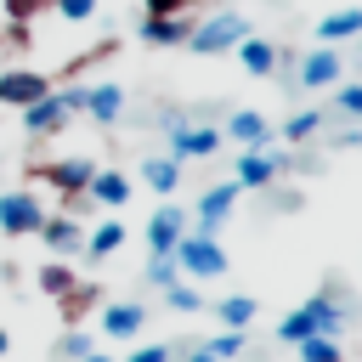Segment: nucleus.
Instances as JSON below:
<instances>
[{
	"label": "nucleus",
	"instance_id": "11",
	"mask_svg": "<svg viewBox=\"0 0 362 362\" xmlns=\"http://www.w3.org/2000/svg\"><path fill=\"white\" fill-rule=\"evenodd\" d=\"M181 232H187V215H181L175 204H158L153 221H147V249H153V255H170V249L181 243Z\"/></svg>",
	"mask_w": 362,
	"mask_h": 362
},
{
	"label": "nucleus",
	"instance_id": "2",
	"mask_svg": "<svg viewBox=\"0 0 362 362\" xmlns=\"http://www.w3.org/2000/svg\"><path fill=\"white\" fill-rule=\"evenodd\" d=\"M170 260L181 266V277H198V283H209V277L226 272V249L209 232H181V243L170 249Z\"/></svg>",
	"mask_w": 362,
	"mask_h": 362
},
{
	"label": "nucleus",
	"instance_id": "12",
	"mask_svg": "<svg viewBox=\"0 0 362 362\" xmlns=\"http://www.w3.org/2000/svg\"><path fill=\"white\" fill-rule=\"evenodd\" d=\"M130 192H136V181H130V175H119V170H96V175H90V187H85V198H90V204H102V209H124V204H130Z\"/></svg>",
	"mask_w": 362,
	"mask_h": 362
},
{
	"label": "nucleus",
	"instance_id": "1",
	"mask_svg": "<svg viewBox=\"0 0 362 362\" xmlns=\"http://www.w3.org/2000/svg\"><path fill=\"white\" fill-rule=\"evenodd\" d=\"M339 322H345V311H339L328 294H311L305 305H294V311L277 322V339H283V345H300V339H311V334H339Z\"/></svg>",
	"mask_w": 362,
	"mask_h": 362
},
{
	"label": "nucleus",
	"instance_id": "35",
	"mask_svg": "<svg viewBox=\"0 0 362 362\" xmlns=\"http://www.w3.org/2000/svg\"><path fill=\"white\" fill-rule=\"evenodd\" d=\"M85 351H90V339H85V334H68V339H62V356H74V362H79Z\"/></svg>",
	"mask_w": 362,
	"mask_h": 362
},
{
	"label": "nucleus",
	"instance_id": "26",
	"mask_svg": "<svg viewBox=\"0 0 362 362\" xmlns=\"http://www.w3.org/2000/svg\"><path fill=\"white\" fill-rule=\"evenodd\" d=\"M40 288H45V294H57V300H62V294H74V272H68L62 260L40 266Z\"/></svg>",
	"mask_w": 362,
	"mask_h": 362
},
{
	"label": "nucleus",
	"instance_id": "37",
	"mask_svg": "<svg viewBox=\"0 0 362 362\" xmlns=\"http://www.w3.org/2000/svg\"><path fill=\"white\" fill-rule=\"evenodd\" d=\"M187 362H215V356H209V351H204V345H198V351H192V356H187Z\"/></svg>",
	"mask_w": 362,
	"mask_h": 362
},
{
	"label": "nucleus",
	"instance_id": "4",
	"mask_svg": "<svg viewBox=\"0 0 362 362\" xmlns=\"http://www.w3.org/2000/svg\"><path fill=\"white\" fill-rule=\"evenodd\" d=\"M40 221H45V209H40V198H34V192H23V187L0 192V232H6V238L40 232Z\"/></svg>",
	"mask_w": 362,
	"mask_h": 362
},
{
	"label": "nucleus",
	"instance_id": "29",
	"mask_svg": "<svg viewBox=\"0 0 362 362\" xmlns=\"http://www.w3.org/2000/svg\"><path fill=\"white\" fill-rule=\"evenodd\" d=\"M164 300H170V311H198V305H204V294H198L192 283H170Z\"/></svg>",
	"mask_w": 362,
	"mask_h": 362
},
{
	"label": "nucleus",
	"instance_id": "33",
	"mask_svg": "<svg viewBox=\"0 0 362 362\" xmlns=\"http://www.w3.org/2000/svg\"><path fill=\"white\" fill-rule=\"evenodd\" d=\"M45 6H51V0H6V17H11V23H28V17L45 11Z\"/></svg>",
	"mask_w": 362,
	"mask_h": 362
},
{
	"label": "nucleus",
	"instance_id": "36",
	"mask_svg": "<svg viewBox=\"0 0 362 362\" xmlns=\"http://www.w3.org/2000/svg\"><path fill=\"white\" fill-rule=\"evenodd\" d=\"M79 362H113V356H102V351H85V356H79Z\"/></svg>",
	"mask_w": 362,
	"mask_h": 362
},
{
	"label": "nucleus",
	"instance_id": "30",
	"mask_svg": "<svg viewBox=\"0 0 362 362\" xmlns=\"http://www.w3.org/2000/svg\"><path fill=\"white\" fill-rule=\"evenodd\" d=\"M147 277H153L158 288H170V283H181V266H175L170 255H153V266H147Z\"/></svg>",
	"mask_w": 362,
	"mask_h": 362
},
{
	"label": "nucleus",
	"instance_id": "28",
	"mask_svg": "<svg viewBox=\"0 0 362 362\" xmlns=\"http://www.w3.org/2000/svg\"><path fill=\"white\" fill-rule=\"evenodd\" d=\"M334 107H339L345 119H362V79H351V85H334Z\"/></svg>",
	"mask_w": 362,
	"mask_h": 362
},
{
	"label": "nucleus",
	"instance_id": "31",
	"mask_svg": "<svg viewBox=\"0 0 362 362\" xmlns=\"http://www.w3.org/2000/svg\"><path fill=\"white\" fill-rule=\"evenodd\" d=\"M68 23H85V17H96V0H51Z\"/></svg>",
	"mask_w": 362,
	"mask_h": 362
},
{
	"label": "nucleus",
	"instance_id": "13",
	"mask_svg": "<svg viewBox=\"0 0 362 362\" xmlns=\"http://www.w3.org/2000/svg\"><path fill=\"white\" fill-rule=\"evenodd\" d=\"M221 136H232L238 147H266L272 141V124H266V113H255V107H238L232 119H226V130Z\"/></svg>",
	"mask_w": 362,
	"mask_h": 362
},
{
	"label": "nucleus",
	"instance_id": "32",
	"mask_svg": "<svg viewBox=\"0 0 362 362\" xmlns=\"http://www.w3.org/2000/svg\"><path fill=\"white\" fill-rule=\"evenodd\" d=\"M141 6H147V17H187L192 0H141Z\"/></svg>",
	"mask_w": 362,
	"mask_h": 362
},
{
	"label": "nucleus",
	"instance_id": "19",
	"mask_svg": "<svg viewBox=\"0 0 362 362\" xmlns=\"http://www.w3.org/2000/svg\"><path fill=\"white\" fill-rule=\"evenodd\" d=\"M40 238H45L57 255H74V249L85 243V232H79V221H74V215H45V221H40Z\"/></svg>",
	"mask_w": 362,
	"mask_h": 362
},
{
	"label": "nucleus",
	"instance_id": "18",
	"mask_svg": "<svg viewBox=\"0 0 362 362\" xmlns=\"http://www.w3.org/2000/svg\"><path fill=\"white\" fill-rule=\"evenodd\" d=\"M85 113H90L96 124H113V119L124 113V90H119V85H85Z\"/></svg>",
	"mask_w": 362,
	"mask_h": 362
},
{
	"label": "nucleus",
	"instance_id": "25",
	"mask_svg": "<svg viewBox=\"0 0 362 362\" xmlns=\"http://www.w3.org/2000/svg\"><path fill=\"white\" fill-rule=\"evenodd\" d=\"M317 130H322V113H317V107H305V113H294V119L283 124V141H311Z\"/></svg>",
	"mask_w": 362,
	"mask_h": 362
},
{
	"label": "nucleus",
	"instance_id": "38",
	"mask_svg": "<svg viewBox=\"0 0 362 362\" xmlns=\"http://www.w3.org/2000/svg\"><path fill=\"white\" fill-rule=\"evenodd\" d=\"M6 351H11V334H6V328H0V356H6Z\"/></svg>",
	"mask_w": 362,
	"mask_h": 362
},
{
	"label": "nucleus",
	"instance_id": "6",
	"mask_svg": "<svg viewBox=\"0 0 362 362\" xmlns=\"http://www.w3.org/2000/svg\"><path fill=\"white\" fill-rule=\"evenodd\" d=\"M68 119H74V107H68V96H62V90H45L40 102H28V107H23V130H28V136H57Z\"/></svg>",
	"mask_w": 362,
	"mask_h": 362
},
{
	"label": "nucleus",
	"instance_id": "20",
	"mask_svg": "<svg viewBox=\"0 0 362 362\" xmlns=\"http://www.w3.org/2000/svg\"><path fill=\"white\" fill-rule=\"evenodd\" d=\"M362 34V6H345V11H328L317 23V40L322 45H339V40H356Z\"/></svg>",
	"mask_w": 362,
	"mask_h": 362
},
{
	"label": "nucleus",
	"instance_id": "23",
	"mask_svg": "<svg viewBox=\"0 0 362 362\" xmlns=\"http://www.w3.org/2000/svg\"><path fill=\"white\" fill-rule=\"evenodd\" d=\"M215 317H221V328H238V334H243L249 317H255V300H249V294H226V300L215 305Z\"/></svg>",
	"mask_w": 362,
	"mask_h": 362
},
{
	"label": "nucleus",
	"instance_id": "3",
	"mask_svg": "<svg viewBox=\"0 0 362 362\" xmlns=\"http://www.w3.org/2000/svg\"><path fill=\"white\" fill-rule=\"evenodd\" d=\"M249 34V23L238 17V11H215V17H204V23H192V51L198 57H221V51H238V40Z\"/></svg>",
	"mask_w": 362,
	"mask_h": 362
},
{
	"label": "nucleus",
	"instance_id": "8",
	"mask_svg": "<svg viewBox=\"0 0 362 362\" xmlns=\"http://www.w3.org/2000/svg\"><path fill=\"white\" fill-rule=\"evenodd\" d=\"M238 192H243L238 181H215V187L198 198V226H192V232H209V238H215V232L226 226V215L238 209Z\"/></svg>",
	"mask_w": 362,
	"mask_h": 362
},
{
	"label": "nucleus",
	"instance_id": "16",
	"mask_svg": "<svg viewBox=\"0 0 362 362\" xmlns=\"http://www.w3.org/2000/svg\"><path fill=\"white\" fill-rule=\"evenodd\" d=\"M141 40L147 45H187L192 40V17H141Z\"/></svg>",
	"mask_w": 362,
	"mask_h": 362
},
{
	"label": "nucleus",
	"instance_id": "15",
	"mask_svg": "<svg viewBox=\"0 0 362 362\" xmlns=\"http://www.w3.org/2000/svg\"><path fill=\"white\" fill-rule=\"evenodd\" d=\"M141 322H147V311H141L136 300H119V305L102 311V334H107V339H136Z\"/></svg>",
	"mask_w": 362,
	"mask_h": 362
},
{
	"label": "nucleus",
	"instance_id": "14",
	"mask_svg": "<svg viewBox=\"0 0 362 362\" xmlns=\"http://www.w3.org/2000/svg\"><path fill=\"white\" fill-rule=\"evenodd\" d=\"M90 175H96L90 158H62V164H45V170H40V181H51L57 192H85Z\"/></svg>",
	"mask_w": 362,
	"mask_h": 362
},
{
	"label": "nucleus",
	"instance_id": "24",
	"mask_svg": "<svg viewBox=\"0 0 362 362\" xmlns=\"http://www.w3.org/2000/svg\"><path fill=\"white\" fill-rule=\"evenodd\" d=\"M294 351H300V362H345V356H339V339H334V334H311V339H300Z\"/></svg>",
	"mask_w": 362,
	"mask_h": 362
},
{
	"label": "nucleus",
	"instance_id": "22",
	"mask_svg": "<svg viewBox=\"0 0 362 362\" xmlns=\"http://www.w3.org/2000/svg\"><path fill=\"white\" fill-rule=\"evenodd\" d=\"M119 243H124V226H119V221H102V226L85 238V255H90V260H107Z\"/></svg>",
	"mask_w": 362,
	"mask_h": 362
},
{
	"label": "nucleus",
	"instance_id": "7",
	"mask_svg": "<svg viewBox=\"0 0 362 362\" xmlns=\"http://www.w3.org/2000/svg\"><path fill=\"white\" fill-rule=\"evenodd\" d=\"M221 130L215 124H175L170 130V158H215L221 153Z\"/></svg>",
	"mask_w": 362,
	"mask_h": 362
},
{
	"label": "nucleus",
	"instance_id": "21",
	"mask_svg": "<svg viewBox=\"0 0 362 362\" xmlns=\"http://www.w3.org/2000/svg\"><path fill=\"white\" fill-rule=\"evenodd\" d=\"M141 181L170 198V192L181 187V158H170V153H164V158H147V164H141Z\"/></svg>",
	"mask_w": 362,
	"mask_h": 362
},
{
	"label": "nucleus",
	"instance_id": "5",
	"mask_svg": "<svg viewBox=\"0 0 362 362\" xmlns=\"http://www.w3.org/2000/svg\"><path fill=\"white\" fill-rule=\"evenodd\" d=\"M339 74H345V62H339L334 45H311V51L300 57V90H334Z\"/></svg>",
	"mask_w": 362,
	"mask_h": 362
},
{
	"label": "nucleus",
	"instance_id": "17",
	"mask_svg": "<svg viewBox=\"0 0 362 362\" xmlns=\"http://www.w3.org/2000/svg\"><path fill=\"white\" fill-rule=\"evenodd\" d=\"M238 62H243V74L266 79V74L277 68V45H272V40H255V34H243V40H238Z\"/></svg>",
	"mask_w": 362,
	"mask_h": 362
},
{
	"label": "nucleus",
	"instance_id": "27",
	"mask_svg": "<svg viewBox=\"0 0 362 362\" xmlns=\"http://www.w3.org/2000/svg\"><path fill=\"white\" fill-rule=\"evenodd\" d=\"M204 351H209L215 362H232V356H243V334H238V328H221V334H215Z\"/></svg>",
	"mask_w": 362,
	"mask_h": 362
},
{
	"label": "nucleus",
	"instance_id": "34",
	"mask_svg": "<svg viewBox=\"0 0 362 362\" xmlns=\"http://www.w3.org/2000/svg\"><path fill=\"white\" fill-rule=\"evenodd\" d=\"M124 362H170V345H136Z\"/></svg>",
	"mask_w": 362,
	"mask_h": 362
},
{
	"label": "nucleus",
	"instance_id": "9",
	"mask_svg": "<svg viewBox=\"0 0 362 362\" xmlns=\"http://www.w3.org/2000/svg\"><path fill=\"white\" fill-rule=\"evenodd\" d=\"M45 90H51V79L34 74V68H6V74H0V102H6V107H28V102H40Z\"/></svg>",
	"mask_w": 362,
	"mask_h": 362
},
{
	"label": "nucleus",
	"instance_id": "10",
	"mask_svg": "<svg viewBox=\"0 0 362 362\" xmlns=\"http://www.w3.org/2000/svg\"><path fill=\"white\" fill-rule=\"evenodd\" d=\"M277 175H283V158L277 153H266V147H243L238 153V175H232L238 187H272Z\"/></svg>",
	"mask_w": 362,
	"mask_h": 362
}]
</instances>
